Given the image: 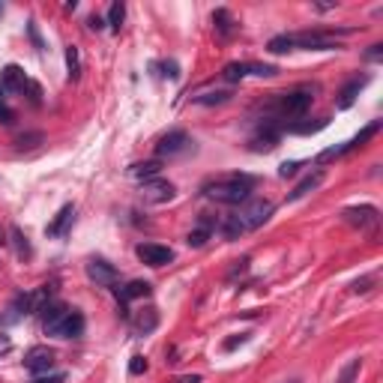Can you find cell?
<instances>
[{"mask_svg":"<svg viewBox=\"0 0 383 383\" xmlns=\"http://www.w3.org/2000/svg\"><path fill=\"white\" fill-rule=\"evenodd\" d=\"M354 34V27H342V30H302V34H282V36H272L267 51L272 54H285V51H297V48H305V51H332L339 48L335 36H347Z\"/></svg>","mask_w":383,"mask_h":383,"instance_id":"cell-1","label":"cell"},{"mask_svg":"<svg viewBox=\"0 0 383 383\" xmlns=\"http://www.w3.org/2000/svg\"><path fill=\"white\" fill-rule=\"evenodd\" d=\"M42 330L45 335H57V339H78L84 332V317L69 305L48 302L42 309Z\"/></svg>","mask_w":383,"mask_h":383,"instance_id":"cell-2","label":"cell"},{"mask_svg":"<svg viewBox=\"0 0 383 383\" xmlns=\"http://www.w3.org/2000/svg\"><path fill=\"white\" fill-rule=\"evenodd\" d=\"M252 189H255V177L249 174H228V177H219L204 186V195L213 198L216 204H246L252 198Z\"/></svg>","mask_w":383,"mask_h":383,"instance_id":"cell-3","label":"cell"},{"mask_svg":"<svg viewBox=\"0 0 383 383\" xmlns=\"http://www.w3.org/2000/svg\"><path fill=\"white\" fill-rule=\"evenodd\" d=\"M312 99H315L312 90H290V93H279V96L270 102V114L275 120H264V123L279 126V120H300L305 111L312 108Z\"/></svg>","mask_w":383,"mask_h":383,"instance_id":"cell-4","label":"cell"},{"mask_svg":"<svg viewBox=\"0 0 383 383\" xmlns=\"http://www.w3.org/2000/svg\"><path fill=\"white\" fill-rule=\"evenodd\" d=\"M272 210H275V207H272V201H267V198H249V201L240 207L237 219L242 222V228H246V231H257L260 225L270 222Z\"/></svg>","mask_w":383,"mask_h":383,"instance_id":"cell-5","label":"cell"},{"mask_svg":"<svg viewBox=\"0 0 383 383\" xmlns=\"http://www.w3.org/2000/svg\"><path fill=\"white\" fill-rule=\"evenodd\" d=\"M54 362H57V354L51 347H30L27 357H24V369L34 377H42L54 369Z\"/></svg>","mask_w":383,"mask_h":383,"instance_id":"cell-6","label":"cell"},{"mask_svg":"<svg viewBox=\"0 0 383 383\" xmlns=\"http://www.w3.org/2000/svg\"><path fill=\"white\" fill-rule=\"evenodd\" d=\"M192 138L183 132V129H174V132H168V135H162L159 138V144H156V153L159 156H180V153H186V150H192Z\"/></svg>","mask_w":383,"mask_h":383,"instance_id":"cell-7","label":"cell"},{"mask_svg":"<svg viewBox=\"0 0 383 383\" xmlns=\"http://www.w3.org/2000/svg\"><path fill=\"white\" fill-rule=\"evenodd\" d=\"M174 195H177V189H174V183H168V180L153 177V180L141 183V198L147 204H168Z\"/></svg>","mask_w":383,"mask_h":383,"instance_id":"cell-8","label":"cell"},{"mask_svg":"<svg viewBox=\"0 0 383 383\" xmlns=\"http://www.w3.org/2000/svg\"><path fill=\"white\" fill-rule=\"evenodd\" d=\"M135 255L147 267H165V264H171L174 260V252L168 246H159V242H141V246L135 249Z\"/></svg>","mask_w":383,"mask_h":383,"instance_id":"cell-9","label":"cell"},{"mask_svg":"<svg viewBox=\"0 0 383 383\" xmlns=\"http://www.w3.org/2000/svg\"><path fill=\"white\" fill-rule=\"evenodd\" d=\"M344 222L347 225H354V228H359V231H369V228H377V222H380V216H377V210L374 207H347L344 213Z\"/></svg>","mask_w":383,"mask_h":383,"instance_id":"cell-10","label":"cell"},{"mask_svg":"<svg viewBox=\"0 0 383 383\" xmlns=\"http://www.w3.org/2000/svg\"><path fill=\"white\" fill-rule=\"evenodd\" d=\"M87 275H90V282H96L99 287H114V282H117V270L102 257L87 260Z\"/></svg>","mask_w":383,"mask_h":383,"instance_id":"cell-11","label":"cell"},{"mask_svg":"<svg viewBox=\"0 0 383 383\" xmlns=\"http://www.w3.org/2000/svg\"><path fill=\"white\" fill-rule=\"evenodd\" d=\"M279 141H282V129L272 126V123H264L252 135V150L255 153H270V150L279 147Z\"/></svg>","mask_w":383,"mask_h":383,"instance_id":"cell-12","label":"cell"},{"mask_svg":"<svg viewBox=\"0 0 383 383\" xmlns=\"http://www.w3.org/2000/svg\"><path fill=\"white\" fill-rule=\"evenodd\" d=\"M213 234H216V219H213L210 213H201V219H198V225H195L192 231H189L186 242H189L192 249H201V246H204V242H207Z\"/></svg>","mask_w":383,"mask_h":383,"instance_id":"cell-13","label":"cell"},{"mask_svg":"<svg viewBox=\"0 0 383 383\" xmlns=\"http://www.w3.org/2000/svg\"><path fill=\"white\" fill-rule=\"evenodd\" d=\"M0 87H4V93H24V87H27V75L21 66H4V72H0Z\"/></svg>","mask_w":383,"mask_h":383,"instance_id":"cell-14","label":"cell"},{"mask_svg":"<svg viewBox=\"0 0 383 383\" xmlns=\"http://www.w3.org/2000/svg\"><path fill=\"white\" fill-rule=\"evenodd\" d=\"M72 222H75V207L66 204V207H60V213L54 216V222L45 228V231H48V237H66L69 228H72Z\"/></svg>","mask_w":383,"mask_h":383,"instance_id":"cell-15","label":"cell"},{"mask_svg":"<svg viewBox=\"0 0 383 383\" xmlns=\"http://www.w3.org/2000/svg\"><path fill=\"white\" fill-rule=\"evenodd\" d=\"M114 294H117L120 305H126V302H132V300L150 297V285H147V282H129V285H123V287H114Z\"/></svg>","mask_w":383,"mask_h":383,"instance_id":"cell-16","label":"cell"},{"mask_svg":"<svg viewBox=\"0 0 383 383\" xmlns=\"http://www.w3.org/2000/svg\"><path fill=\"white\" fill-rule=\"evenodd\" d=\"M156 327H159V312H156V309H144V312H138V315H135V320H132L135 335H150Z\"/></svg>","mask_w":383,"mask_h":383,"instance_id":"cell-17","label":"cell"},{"mask_svg":"<svg viewBox=\"0 0 383 383\" xmlns=\"http://www.w3.org/2000/svg\"><path fill=\"white\" fill-rule=\"evenodd\" d=\"M365 84H369V78H365V75H362V78H350V81L344 84V90L339 93V108H342V111H344V108H350V105L357 102L359 90H362Z\"/></svg>","mask_w":383,"mask_h":383,"instance_id":"cell-18","label":"cell"},{"mask_svg":"<svg viewBox=\"0 0 383 383\" xmlns=\"http://www.w3.org/2000/svg\"><path fill=\"white\" fill-rule=\"evenodd\" d=\"M320 183H324V171H315V174H309V177H302V180L297 183V189L287 195V201H300V198H305L309 192H315Z\"/></svg>","mask_w":383,"mask_h":383,"instance_id":"cell-19","label":"cell"},{"mask_svg":"<svg viewBox=\"0 0 383 383\" xmlns=\"http://www.w3.org/2000/svg\"><path fill=\"white\" fill-rule=\"evenodd\" d=\"M213 24H216V34L222 39H231L237 34V21L231 19V12H228V9H216V12H213Z\"/></svg>","mask_w":383,"mask_h":383,"instance_id":"cell-20","label":"cell"},{"mask_svg":"<svg viewBox=\"0 0 383 383\" xmlns=\"http://www.w3.org/2000/svg\"><path fill=\"white\" fill-rule=\"evenodd\" d=\"M129 174L135 177V180H141V183H147V180H153V177H159L162 174V162H138V165H132L129 168Z\"/></svg>","mask_w":383,"mask_h":383,"instance_id":"cell-21","label":"cell"},{"mask_svg":"<svg viewBox=\"0 0 383 383\" xmlns=\"http://www.w3.org/2000/svg\"><path fill=\"white\" fill-rule=\"evenodd\" d=\"M123 19H126V6L120 4V0H114V4L108 6V19H105V24H108L111 30H120L123 27Z\"/></svg>","mask_w":383,"mask_h":383,"instance_id":"cell-22","label":"cell"},{"mask_svg":"<svg viewBox=\"0 0 383 383\" xmlns=\"http://www.w3.org/2000/svg\"><path fill=\"white\" fill-rule=\"evenodd\" d=\"M222 234H225L228 240H240L242 234H246V228H242V222L237 219V213H234V216H228V219L222 222Z\"/></svg>","mask_w":383,"mask_h":383,"instance_id":"cell-23","label":"cell"},{"mask_svg":"<svg viewBox=\"0 0 383 383\" xmlns=\"http://www.w3.org/2000/svg\"><path fill=\"white\" fill-rule=\"evenodd\" d=\"M380 126H383L380 120H374V123H369V126H365V129H362V132L354 138V141H347V153H350V150H357V147H362L365 141H369V138H374V135L380 132Z\"/></svg>","mask_w":383,"mask_h":383,"instance_id":"cell-24","label":"cell"},{"mask_svg":"<svg viewBox=\"0 0 383 383\" xmlns=\"http://www.w3.org/2000/svg\"><path fill=\"white\" fill-rule=\"evenodd\" d=\"M359 372H362V359L357 357V359H350V362L344 365V369H342V374H339V380H335V383H357Z\"/></svg>","mask_w":383,"mask_h":383,"instance_id":"cell-25","label":"cell"},{"mask_svg":"<svg viewBox=\"0 0 383 383\" xmlns=\"http://www.w3.org/2000/svg\"><path fill=\"white\" fill-rule=\"evenodd\" d=\"M66 66H69V78L78 81V75H81V54H78L75 45H69V48H66Z\"/></svg>","mask_w":383,"mask_h":383,"instance_id":"cell-26","label":"cell"},{"mask_svg":"<svg viewBox=\"0 0 383 383\" xmlns=\"http://www.w3.org/2000/svg\"><path fill=\"white\" fill-rule=\"evenodd\" d=\"M9 237H12V242H15V252H19V257H30V255H34V249H30L27 237L19 231V228H9Z\"/></svg>","mask_w":383,"mask_h":383,"instance_id":"cell-27","label":"cell"},{"mask_svg":"<svg viewBox=\"0 0 383 383\" xmlns=\"http://www.w3.org/2000/svg\"><path fill=\"white\" fill-rule=\"evenodd\" d=\"M42 141H45L42 132H27V135L15 138V150H34V147H39Z\"/></svg>","mask_w":383,"mask_h":383,"instance_id":"cell-28","label":"cell"},{"mask_svg":"<svg viewBox=\"0 0 383 383\" xmlns=\"http://www.w3.org/2000/svg\"><path fill=\"white\" fill-rule=\"evenodd\" d=\"M246 75H249V69H246V63H228L225 69H222V78L225 81H242V78H246Z\"/></svg>","mask_w":383,"mask_h":383,"instance_id":"cell-29","label":"cell"},{"mask_svg":"<svg viewBox=\"0 0 383 383\" xmlns=\"http://www.w3.org/2000/svg\"><path fill=\"white\" fill-rule=\"evenodd\" d=\"M234 93L231 90H216V93H201V96H195V102L198 105H222V102H228Z\"/></svg>","mask_w":383,"mask_h":383,"instance_id":"cell-30","label":"cell"},{"mask_svg":"<svg viewBox=\"0 0 383 383\" xmlns=\"http://www.w3.org/2000/svg\"><path fill=\"white\" fill-rule=\"evenodd\" d=\"M246 69H249V75H257V78H270V75L279 72V69L270 66V63H246Z\"/></svg>","mask_w":383,"mask_h":383,"instance_id":"cell-31","label":"cell"},{"mask_svg":"<svg viewBox=\"0 0 383 383\" xmlns=\"http://www.w3.org/2000/svg\"><path fill=\"white\" fill-rule=\"evenodd\" d=\"M144 372H147V359H144V357H132L129 374H144Z\"/></svg>","mask_w":383,"mask_h":383,"instance_id":"cell-32","label":"cell"},{"mask_svg":"<svg viewBox=\"0 0 383 383\" xmlns=\"http://www.w3.org/2000/svg\"><path fill=\"white\" fill-rule=\"evenodd\" d=\"M300 171V162H285L282 168H279V177H294Z\"/></svg>","mask_w":383,"mask_h":383,"instance_id":"cell-33","label":"cell"},{"mask_svg":"<svg viewBox=\"0 0 383 383\" xmlns=\"http://www.w3.org/2000/svg\"><path fill=\"white\" fill-rule=\"evenodd\" d=\"M380 57H383V45H380V42L372 45V48L365 51V60H372V63H374V60H380Z\"/></svg>","mask_w":383,"mask_h":383,"instance_id":"cell-34","label":"cell"},{"mask_svg":"<svg viewBox=\"0 0 383 383\" xmlns=\"http://www.w3.org/2000/svg\"><path fill=\"white\" fill-rule=\"evenodd\" d=\"M246 342H249V335H246V332H242V335H240V339H231V342H225V350H234L237 344H246Z\"/></svg>","mask_w":383,"mask_h":383,"instance_id":"cell-35","label":"cell"},{"mask_svg":"<svg viewBox=\"0 0 383 383\" xmlns=\"http://www.w3.org/2000/svg\"><path fill=\"white\" fill-rule=\"evenodd\" d=\"M30 383H63V374H51V377H34Z\"/></svg>","mask_w":383,"mask_h":383,"instance_id":"cell-36","label":"cell"},{"mask_svg":"<svg viewBox=\"0 0 383 383\" xmlns=\"http://www.w3.org/2000/svg\"><path fill=\"white\" fill-rule=\"evenodd\" d=\"M372 282H374V279H362V282L354 285V290H357V294H365V290H372Z\"/></svg>","mask_w":383,"mask_h":383,"instance_id":"cell-37","label":"cell"},{"mask_svg":"<svg viewBox=\"0 0 383 383\" xmlns=\"http://www.w3.org/2000/svg\"><path fill=\"white\" fill-rule=\"evenodd\" d=\"M12 350V342H9V335H0V354H9Z\"/></svg>","mask_w":383,"mask_h":383,"instance_id":"cell-38","label":"cell"},{"mask_svg":"<svg viewBox=\"0 0 383 383\" xmlns=\"http://www.w3.org/2000/svg\"><path fill=\"white\" fill-rule=\"evenodd\" d=\"M87 24H90V30H102V27H105V21L99 19V15H90V21H87Z\"/></svg>","mask_w":383,"mask_h":383,"instance_id":"cell-39","label":"cell"},{"mask_svg":"<svg viewBox=\"0 0 383 383\" xmlns=\"http://www.w3.org/2000/svg\"><path fill=\"white\" fill-rule=\"evenodd\" d=\"M162 69H165V75H168V78H177V75H180V72H177V63H165Z\"/></svg>","mask_w":383,"mask_h":383,"instance_id":"cell-40","label":"cell"},{"mask_svg":"<svg viewBox=\"0 0 383 383\" xmlns=\"http://www.w3.org/2000/svg\"><path fill=\"white\" fill-rule=\"evenodd\" d=\"M30 39L36 42V48H42V39H39V34H36V27H34V21H30Z\"/></svg>","mask_w":383,"mask_h":383,"instance_id":"cell-41","label":"cell"},{"mask_svg":"<svg viewBox=\"0 0 383 383\" xmlns=\"http://www.w3.org/2000/svg\"><path fill=\"white\" fill-rule=\"evenodd\" d=\"M180 383H201V374H189V377H180Z\"/></svg>","mask_w":383,"mask_h":383,"instance_id":"cell-42","label":"cell"},{"mask_svg":"<svg viewBox=\"0 0 383 383\" xmlns=\"http://www.w3.org/2000/svg\"><path fill=\"white\" fill-rule=\"evenodd\" d=\"M0 105H6V102H4V87H0Z\"/></svg>","mask_w":383,"mask_h":383,"instance_id":"cell-43","label":"cell"},{"mask_svg":"<svg viewBox=\"0 0 383 383\" xmlns=\"http://www.w3.org/2000/svg\"><path fill=\"white\" fill-rule=\"evenodd\" d=\"M285 383H300V380H297V377H290V380H285Z\"/></svg>","mask_w":383,"mask_h":383,"instance_id":"cell-44","label":"cell"},{"mask_svg":"<svg viewBox=\"0 0 383 383\" xmlns=\"http://www.w3.org/2000/svg\"><path fill=\"white\" fill-rule=\"evenodd\" d=\"M0 12H4V6H0Z\"/></svg>","mask_w":383,"mask_h":383,"instance_id":"cell-45","label":"cell"},{"mask_svg":"<svg viewBox=\"0 0 383 383\" xmlns=\"http://www.w3.org/2000/svg\"><path fill=\"white\" fill-rule=\"evenodd\" d=\"M0 242H4V237H0Z\"/></svg>","mask_w":383,"mask_h":383,"instance_id":"cell-46","label":"cell"}]
</instances>
